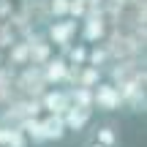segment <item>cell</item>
I'll return each mask as SVG.
<instances>
[{"label": "cell", "instance_id": "obj_2", "mask_svg": "<svg viewBox=\"0 0 147 147\" xmlns=\"http://www.w3.org/2000/svg\"><path fill=\"white\" fill-rule=\"evenodd\" d=\"M90 139L98 142L101 147H120V128L115 123L104 120V123H95L90 128Z\"/></svg>", "mask_w": 147, "mask_h": 147}, {"label": "cell", "instance_id": "obj_4", "mask_svg": "<svg viewBox=\"0 0 147 147\" xmlns=\"http://www.w3.org/2000/svg\"><path fill=\"white\" fill-rule=\"evenodd\" d=\"M44 76H47V82H63V79H68V65H65V60L63 57L49 60V63L44 65Z\"/></svg>", "mask_w": 147, "mask_h": 147}, {"label": "cell", "instance_id": "obj_5", "mask_svg": "<svg viewBox=\"0 0 147 147\" xmlns=\"http://www.w3.org/2000/svg\"><path fill=\"white\" fill-rule=\"evenodd\" d=\"M44 104H47V109H49V112H55V115L63 117V115H65V109L71 106V101H68V95H65V90H60V93H49L47 98H44Z\"/></svg>", "mask_w": 147, "mask_h": 147}, {"label": "cell", "instance_id": "obj_1", "mask_svg": "<svg viewBox=\"0 0 147 147\" xmlns=\"http://www.w3.org/2000/svg\"><path fill=\"white\" fill-rule=\"evenodd\" d=\"M120 101H123V95H120V90H117L115 84L101 82V84L93 87V109L115 112V109H120Z\"/></svg>", "mask_w": 147, "mask_h": 147}, {"label": "cell", "instance_id": "obj_3", "mask_svg": "<svg viewBox=\"0 0 147 147\" xmlns=\"http://www.w3.org/2000/svg\"><path fill=\"white\" fill-rule=\"evenodd\" d=\"M74 84H76V87H90L93 90L95 84H101V68L98 65H82V68H76Z\"/></svg>", "mask_w": 147, "mask_h": 147}, {"label": "cell", "instance_id": "obj_6", "mask_svg": "<svg viewBox=\"0 0 147 147\" xmlns=\"http://www.w3.org/2000/svg\"><path fill=\"white\" fill-rule=\"evenodd\" d=\"M82 147H101V144H98V142H93V139L87 136V139H84V142H82Z\"/></svg>", "mask_w": 147, "mask_h": 147}]
</instances>
